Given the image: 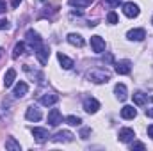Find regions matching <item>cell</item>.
Listing matches in <instances>:
<instances>
[{
  "label": "cell",
  "instance_id": "484cf974",
  "mask_svg": "<svg viewBox=\"0 0 153 151\" xmlns=\"http://www.w3.org/2000/svg\"><path fill=\"white\" fill-rule=\"evenodd\" d=\"M107 21H109L111 25H116V23H117V14H116L114 11H111V13L107 14Z\"/></svg>",
  "mask_w": 153,
  "mask_h": 151
},
{
  "label": "cell",
  "instance_id": "9c48e42d",
  "mask_svg": "<svg viewBox=\"0 0 153 151\" xmlns=\"http://www.w3.org/2000/svg\"><path fill=\"white\" fill-rule=\"evenodd\" d=\"M132 71V62L130 61H119L116 62V73L117 75H128Z\"/></svg>",
  "mask_w": 153,
  "mask_h": 151
},
{
  "label": "cell",
  "instance_id": "d590c367",
  "mask_svg": "<svg viewBox=\"0 0 153 151\" xmlns=\"http://www.w3.org/2000/svg\"><path fill=\"white\" fill-rule=\"evenodd\" d=\"M152 23H153V18H152Z\"/></svg>",
  "mask_w": 153,
  "mask_h": 151
},
{
  "label": "cell",
  "instance_id": "1f68e13d",
  "mask_svg": "<svg viewBox=\"0 0 153 151\" xmlns=\"http://www.w3.org/2000/svg\"><path fill=\"white\" fill-rule=\"evenodd\" d=\"M148 137H152V139H153V124L148 126Z\"/></svg>",
  "mask_w": 153,
  "mask_h": 151
},
{
  "label": "cell",
  "instance_id": "ffe728a7",
  "mask_svg": "<svg viewBox=\"0 0 153 151\" xmlns=\"http://www.w3.org/2000/svg\"><path fill=\"white\" fill-rule=\"evenodd\" d=\"M132 98H134V103H135L137 107H143V105H146V101H148V94H144V93H141V91L134 93Z\"/></svg>",
  "mask_w": 153,
  "mask_h": 151
},
{
  "label": "cell",
  "instance_id": "4316f807",
  "mask_svg": "<svg viewBox=\"0 0 153 151\" xmlns=\"http://www.w3.org/2000/svg\"><path fill=\"white\" fill-rule=\"evenodd\" d=\"M121 4V0H105V5L107 7H117Z\"/></svg>",
  "mask_w": 153,
  "mask_h": 151
},
{
  "label": "cell",
  "instance_id": "83f0119b",
  "mask_svg": "<svg viewBox=\"0 0 153 151\" xmlns=\"http://www.w3.org/2000/svg\"><path fill=\"white\" fill-rule=\"evenodd\" d=\"M91 133V128H82V132H80V137L82 139H87V135Z\"/></svg>",
  "mask_w": 153,
  "mask_h": 151
},
{
  "label": "cell",
  "instance_id": "ba28073f",
  "mask_svg": "<svg viewBox=\"0 0 153 151\" xmlns=\"http://www.w3.org/2000/svg\"><path fill=\"white\" fill-rule=\"evenodd\" d=\"M53 142H71L73 141V133L68 132V130H62V132H57L53 137H52Z\"/></svg>",
  "mask_w": 153,
  "mask_h": 151
},
{
  "label": "cell",
  "instance_id": "f546056e",
  "mask_svg": "<svg viewBox=\"0 0 153 151\" xmlns=\"http://www.w3.org/2000/svg\"><path fill=\"white\" fill-rule=\"evenodd\" d=\"M9 29V21L7 20H0V30H5Z\"/></svg>",
  "mask_w": 153,
  "mask_h": 151
},
{
  "label": "cell",
  "instance_id": "30bf717a",
  "mask_svg": "<svg viewBox=\"0 0 153 151\" xmlns=\"http://www.w3.org/2000/svg\"><path fill=\"white\" fill-rule=\"evenodd\" d=\"M57 101H59V96L53 94V93H46V94H43L41 100H39V103L45 105V107H52V105H55Z\"/></svg>",
  "mask_w": 153,
  "mask_h": 151
},
{
  "label": "cell",
  "instance_id": "2e32d148",
  "mask_svg": "<svg viewBox=\"0 0 153 151\" xmlns=\"http://www.w3.org/2000/svg\"><path fill=\"white\" fill-rule=\"evenodd\" d=\"M27 93H29V85H27L25 82H18V84L14 85V93H13V94H14L16 98H23Z\"/></svg>",
  "mask_w": 153,
  "mask_h": 151
},
{
  "label": "cell",
  "instance_id": "5b68a950",
  "mask_svg": "<svg viewBox=\"0 0 153 151\" xmlns=\"http://www.w3.org/2000/svg\"><path fill=\"white\" fill-rule=\"evenodd\" d=\"M91 48H93V52L94 53H103V50H105V41L102 36H93L91 38Z\"/></svg>",
  "mask_w": 153,
  "mask_h": 151
},
{
  "label": "cell",
  "instance_id": "5bb4252c",
  "mask_svg": "<svg viewBox=\"0 0 153 151\" xmlns=\"http://www.w3.org/2000/svg\"><path fill=\"white\" fill-rule=\"evenodd\" d=\"M48 55H50V50H48L46 46H43V44L36 50V57H38L39 64H46V62H48Z\"/></svg>",
  "mask_w": 153,
  "mask_h": 151
},
{
  "label": "cell",
  "instance_id": "cb8c5ba5",
  "mask_svg": "<svg viewBox=\"0 0 153 151\" xmlns=\"http://www.w3.org/2000/svg\"><path fill=\"white\" fill-rule=\"evenodd\" d=\"M23 53H25V43H16V44H14V50H13V57L18 59V57L23 55Z\"/></svg>",
  "mask_w": 153,
  "mask_h": 151
},
{
  "label": "cell",
  "instance_id": "ac0fdd59",
  "mask_svg": "<svg viewBox=\"0 0 153 151\" xmlns=\"http://www.w3.org/2000/svg\"><path fill=\"white\" fill-rule=\"evenodd\" d=\"M135 115H137V110L132 105H125L121 109V117L123 119H135Z\"/></svg>",
  "mask_w": 153,
  "mask_h": 151
},
{
  "label": "cell",
  "instance_id": "4dcf8cb0",
  "mask_svg": "<svg viewBox=\"0 0 153 151\" xmlns=\"http://www.w3.org/2000/svg\"><path fill=\"white\" fill-rule=\"evenodd\" d=\"M5 7H7V5H5V2H4V0H0V14H2V13H5Z\"/></svg>",
  "mask_w": 153,
  "mask_h": 151
},
{
  "label": "cell",
  "instance_id": "e0dca14e",
  "mask_svg": "<svg viewBox=\"0 0 153 151\" xmlns=\"http://www.w3.org/2000/svg\"><path fill=\"white\" fill-rule=\"evenodd\" d=\"M32 135H34V139L38 141V142H45L46 139H48V132L45 130V128H32Z\"/></svg>",
  "mask_w": 153,
  "mask_h": 151
},
{
  "label": "cell",
  "instance_id": "277c9868",
  "mask_svg": "<svg viewBox=\"0 0 153 151\" xmlns=\"http://www.w3.org/2000/svg\"><path fill=\"white\" fill-rule=\"evenodd\" d=\"M100 109V101L94 100V98H85L84 100V110L87 114H96Z\"/></svg>",
  "mask_w": 153,
  "mask_h": 151
},
{
  "label": "cell",
  "instance_id": "e575fe53",
  "mask_svg": "<svg viewBox=\"0 0 153 151\" xmlns=\"http://www.w3.org/2000/svg\"><path fill=\"white\" fill-rule=\"evenodd\" d=\"M0 55H2V50H0Z\"/></svg>",
  "mask_w": 153,
  "mask_h": 151
},
{
  "label": "cell",
  "instance_id": "44dd1931",
  "mask_svg": "<svg viewBox=\"0 0 153 151\" xmlns=\"http://www.w3.org/2000/svg\"><path fill=\"white\" fill-rule=\"evenodd\" d=\"M14 78H16V71L11 68V70H7V73L4 76V85L5 87H11L13 84H14Z\"/></svg>",
  "mask_w": 153,
  "mask_h": 151
},
{
  "label": "cell",
  "instance_id": "6da1fadb",
  "mask_svg": "<svg viewBox=\"0 0 153 151\" xmlns=\"http://www.w3.org/2000/svg\"><path fill=\"white\" fill-rule=\"evenodd\" d=\"M87 80H91L93 84H107L111 80V73L103 68H94L87 73Z\"/></svg>",
  "mask_w": 153,
  "mask_h": 151
},
{
  "label": "cell",
  "instance_id": "d6a6232c",
  "mask_svg": "<svg viewBox=\"0 0 153 151\" xmlns=\"http://www.w3.org/2000/svg\"><path fill=\"white\" fill-rule=\"evenodd\" d=\"M20 2H22V0H11V5H13V7H18Z\"/></svg>",
  "mask_w": 153,
  "mask_h": 151
},
{
  "label": "cell",
  "instance_id": "8992f818",
  "mask_svg": "<svg viewBox=\"0 0 153 151\" xmlns=\"http://www.w3.org/2000/svg\"><path fill=\"white\" fill-rule=\"evenodd\" d=\"M117 139H119L121 142H132V141L135 139V132H134L132 128H121L119 133H117Z\"/></svg>",
  "mask_w": 153,
  "mask_h": 151
},
{
  "label": "cell",
  "instance_id": "d4e9b609",
  "mask_svg": "<svg viewBox=\"0 0 153 151\" xmlns=\"http://www.w3.org/2000/svg\"><path fill=\"white\" fill-rule=\"evenodd\" d=\"M66 123L71 124V126H80V124H82V119H80L78 115H68V117H66Z\"/></svg>",
  "mask_w": 153,
  "mask_h": 151
},
{
  "label": "cell",
  "instance_id": "9a60e30c",
  "mask_svg": "<svg viewBox=\"0 0 153 151\" xmlns=\"http://www.w3.org/2000/svg\"><path fill=\"white\" fill-rule=\"evenodd\" d=\"M68 43H70V44H73V46H78V48H82V46H84V43H85V41H84V38H82V36H80V34H76V32H71V34H68Z\"/></svg>",
  "mask_w": 153,
  "mask_h": 151
},
{
  "label": "cell",
  "instance_id": "603a6c76",
  "mask_svg": "<svg viewBox=\"0 0 153 151\" xmlns=\"http://www.w3.org/2000/svg\"><path fill=\"white\" fill-rule=\"evenodd\" d=\"M68 4H70L71 7L80 9V7H87V5H91V4H93V0H68Z\"/></svg>",
  "mask_w": 153,
  "mask_h": 151
},
{
  "label": "cell",
  "instance_id": "7a4b0ae2",
  "mask_svg": "<svg viewBox=\"0 0 153 151\" xmlns=\"http://www.w3.org/2000/svg\"><path fill=\"white\" fill-rule=\"evenodd\" d=\"M139 13H141V9H139L137 4H134V2H125V4H123V14H125V16H128V18H137Z\"/></svg>",
  "mask_w": 153,
  "mask_h": 151
},
{
  "label": "cell",
  "instance_id": "8fae6325",
  "mask_svg": "<svg viewBox=\"0 0 153 151\" xmlns=\"http://www.w3.org/2000/svg\"><path fill=\"white\" fill-rule=\"evenodd\" d=\"M144 38H146L144 29H132L126 32V39H130V41H143Z\"/></svg>",
  "mask_w": 153,
  "mask_h": 151
},
{
  "label": "cell",
  "instance_id": "d6986e66",
  "mask_svg": "<svg viewBox=\"0 0 153 151\" xmlns=\"http://www.w3.org/2000/svg\"><path fill=\"white\" fill-rule=\"evenodd\" d=\"M25 117L29 119V121H39L41 119V112H39V109L38 107H29L27 109V112H25Z\"/></svg>",
  "mask_w": 153,
  "mask_h": 151
},
{
  "label": "cell",
  "instance_id": "3957f363",
  "mask_svg": "<svg viewBox=\"0 0 153 151\" xmlns=\"http://www.w3.org/2000/svg\"><path fill=\"white\" fill-rule=\"evenodd\" d=\"M25 39H27V43L30 44V48L36 52L39 46L43 44V41H41V38H39L38 32H34V30H27V34H25Z\"/></svg>",
  "mask_w": 153,
  "mask_h": 151
},
{
  "label": "cell",
  "instance_id": "4fadbf2b",
  "mask_svg": "<svg viewBox=\"0 0 153 151\" xmlns=\"http://www.w3.org/2000/svg\"><path fill=\"white\" fill-rule=\"evenodd\" d=\"M57 61H59V64H61L62 70H71V68H73V59H70V57L64 55L62 52L57 53Z\"/></svg>",
  "mask_w": 153,
  "mask_h": 151
},
{
  "label": "cell",
  "instance_id": "f1b7e54d",
  "mask_svg": "<svg viewBox=\"0 0 153 151\" xmlns=\"http://www.w3.org/2000/svg\"><path fill=\"white\" fill-rule=\"evenodd\" d=\"M144 148H146V146H144L143 142H134V144H132V150H144Z\"/></svg>",
  "mask_w": 153,
  "mask_h": 151
},
{
  "label": "cell",
  "instance_id": "836d02e7",
  "mask_svg": "<svg viewBox=\"0 0 153 151\" xmlns=\"http://www.w3.org/2000/svg\"><path fill=\"white\" fill-rule=\"evenodd\" d=\"M146 115H148V117H153V107L152 109H146Z\"/></svg>",
  "mask_w": 153,
  "mask_h": 151
},
{
  "label": "cell",
  "instance_id": "7402d4cb",
  "mask_svg": "<svg viewBox=\"0 0 153 151\" xmlns=\"http://www.w3.org/2000/svg\"><path fill=\"white\" fill-rule=\"evenodd\" d=\"M5 150H9V151H22V146H20V142H16V139H14V137H9V139L5 141Z\"/></svg>",
  "mask_w": 153,
  "mask_h": 151
},
{
  "label": "cell",
  "instance_id": "7c38bea8",
  "mask_svg": "<svg viewBox=\"0 0 153 151\" xmlns=\"http://www.w3.org/2000/svg\"><path fill=\"white\" fill-rule=\"evenodd\" d=\"M114 94H116V98H117L119 101H125V100L128 98L126 85H125V84H116L114 85Z\"/></svg>",
  "mask_w": 153,
  "mask_h": 151
},
{
  "label": "cell",
  "instance_id": "52a82bcc",
  "mask_svg": "<svg viewBox=\"0 0 153 151\" xmlns=\"http://www.w3.org/2000/svg\"><path fill=\"white\" fill-rule=\"evenodd\" d=\"M62 123V114L59 112V109H52L48 112V124L50 126H59Z\"/></svg>",
  "mask_w": 153,
  "mask_h": 151
}]
</instances>
